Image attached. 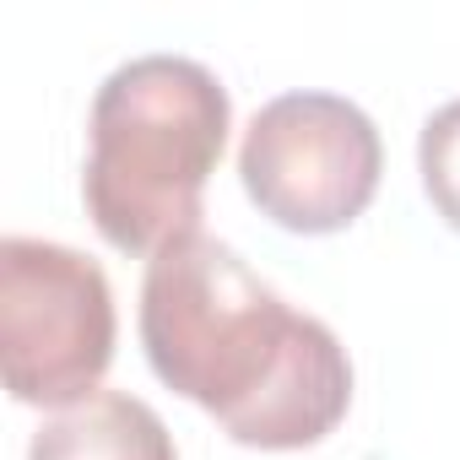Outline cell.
I'll return each mask as SVG.
<instances>
[{
  "label": "cell",
  "instance_id": "obj_1",
  "mask_svg": "<svg viewBox=\"0 0 460 460\" xmlns=\"http://www.w3.org/2000/svg\"><path fill=\"white\" fill-rule=\"evenodd\" d=\"M141 347L152 374L244 449H309L352 406L336 331L282 304L234 244L184 234L146 261Z\"/></svg>",
  "mask_w": 460,
  "mask_h": 460
},
{
  "label": "cell",
  "instance_id": "obj_2",
  "mask_svg": "<svg viewBox=\"0 0 460 460\" xmlns=\"http://www.w3.org/2000/svg\"><path fill=\"white\" fill-rule=\"evenodd\" d=\"M234 103L184 55H141L109 71L87 119L82 200L119 255H157L200 227L206 179L222 163Z\"/></svg>",
  "mask_w": 460,
  "mask_h": 460
},
{
  "label": "cell",
  "instance_id": "obj_3",
  "mask_svg": "<svg viewBox=\"0 0 460 460\" xmlns=\"http://www.w3.org/2000/svg\"><path fill=\"white\" fill-rule=\"evenodd\" d=\"M114 331V288L98 261L22 234L0 244V368L12 401L66 411L98 395Z\"/></svg>",
  "mask_w": 460,
  "mask_h": 460
},
{
  "label": "cell",
  "instance_id": "obj_4",
  "mask_svg": "<svg viewBox=\"0 0 460 460\" xmlns=\"http://www.w3.org/2000/svg\"><path fill=\"white\" fill-rule=\"evenodd\" d=\"M385 141L379 125L341 93L271 98L239 146L244 195L288 234L320 239L352 227L379 195Z\"/></svg>",
  "mask_w": 460,
  "mask_h": 460
},
{
  "label": "cell",
  "instance_id": "obj_5",
  "mask_svg": "<svg viewBox=\"0 0 460 460\" xmlns=\"http://www.w3.org/2000/svg\"><path fill=\"white\" fill-rule=\"evenodd\" d=\"M28 460H179L173 433L163 417L125 390H98L66 411H55L33 444Z\"/></svg>",
  "mask_w": 460,
  "mask_h": 460
},
{
  "label": "cell",
  "instance_id": "obj_6",
  "mask_svg": "<svg viewBox=\"0 0 460 460\" xmlns=\"http://www.w3.org/2000/svg\"><path fill=\"white\" fill-rule=\"evenodd\" d=\"M417 173H422L433 211L460 234V98H449L444 109L428 114V125L417 136Z\"/></svg>",
  "mask_w": 460,
  "mask_h": 460
}]
</instances>
